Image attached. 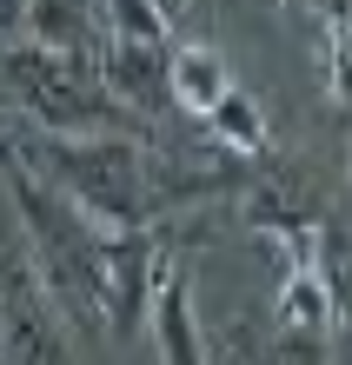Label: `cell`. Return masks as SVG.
<instances>
[{"mask_svg": "<svg viewBox=\"0 0 352 365\" xmlns=\"http://www.w3.org/2000/svg\"><path fill=\"white\" fill-rule=\"evenodd\" d=\"M7 146L54 192H67L86 220L120 226V232L126 226H166V220H180L193 200L226 192L239 180V166L233 173H206V166H193V160L153 153L134 133H40V126H27V140H7Z\"/></svg>", "mask_w": 352, "mask_h": 365, "instance_id": "obj_1", "label": "cell"}, {"mask_svg": "<svg viewBox=\"0 0 352 365\" xmlns=\"http://www.w3.org/2000/svg\"><path fill=\"white\" fill-rule=\"evenodd\" d=\"M0 73H7V93L40 133H140V120L106 93L100 60L14 40V47H0Z\"/></svg>", "mask_w": 352, "mask_h": 365, "instance_id": "obj_2", "label": "cell"}, {"mask_svg": "<svg viewBox=\"0 0 352 365\" xmlns=\"http://www.w3.org/2000/svg\"><path fill=\"white\" fill-rule=\"evenodd\" d=\"M279 20H293L306 34V53L319 67L326 106L346 113L352 106V0H273Z\"/></svg>", "mask_w": 352, "mask_h": 365, "instance_id": "obj_3", "label": "cell"}, {"mask_svg": "<svg viewBox=\"0 0 352 365\" xmlns=\"http://www.w3.org/2000/svg\"><path fill=\"white\" fill-rule=\"evenodd\" d=\"M166 47H173V40H166ZM166 47H153V40H114V34H106V47H100L106 93H114L140 126L160 120V113H180L173 93H166Z\"/></svg>", "mask_w": 352, "mask_h": 365, "instance_id": "obj_4", "label": "cell"}, {"mask_svg": "<svg viewBox=\"0 0 352 365\" xmlns=\"http://www.w3.org/2000/svg\"><path fill=\"white\" fill-rule=\"evenodd\" d=\"M153 346H160V365H206L200 326H193V272L180 259L160 266V286H153Z\"/></svg>", "mask_w": 352, "mask_h": 365, "instance_id": "obj_5", "label": "cell"}, {"mask_svg": "<svg viewBox=\"0 0 352 365\" xmlns=\"http://www.w3.org/2000/svg\"><path fill=\"white\" fill-rule=\"evenodd\" d=\"M233 87H239V80L226 73V60H219L213 47H200V40L166 47V93H173V106H180L186 120H206Z\"/></svg>", "mask_w": 352, "mask_h": 365, "instance_id": "obj_6", "label": "cell"}, {"mask_svg": "<svg viewBox=\"0 0 352 365\" xmlns=\"http://www.w3.org/2000/svg\"><path fill=\"white\" fill-rule=\"evenodd\" d=\"M233 359L239 365H333V339L286 332L273 319H233Z\"/></svg>", "mask_w": 352, "mask_h": 365, "instance_id": "obj_7", "label": "cell"}, {"mask_svg": "<svg viewBox=\"0 0 352 365\" xmlns=\"http://www.w3.org/2000/svg\"><path fill=\"white\" fill-rule=\"evenodd\" d=\"M200 126H206V140L226 146L233 160H266V113H259V100H253L246 87H233Z\"/></svg>", "mask_w": 352, "mask_h": 365, "instance_id": "obj_8", "label": "cell"}, {"mask_svg": "<svg viewBox=\"0 0 352 365\" xmlns=\"http://www.w3.org/2000/svg\"><path fill=\"white\" fill-rule=\"evenodd\" d=\"M106 14V34L114 40H153V47H166V20L153 14V0H100Z\"/></svg>", "mask_w": 352, "mask_h": 365, "instance_id": "obj_9", "label": "cell"}, {"mask_svg": "<svg viewBox=\"0 0 352 365\" xmlns=\"http://www.w3.org/2000/svg\"><path fill=\"white\" fill-rule=\"evenodd\" d=\"M27 27V0H0V47H14Z\"/></svg>", "mask_w": 352, "mask_h": 365, "instance_id": "obj_10", "label": "cell"}, {"mask_svg": "<svg viewBox=\"0 0 352 365\" xmlns=\"http://www.w3.org/2000/svg\"><path fill=\"white\" fill-rule=\"evenodd\" d=\"M153 14H160V20H166V27H173V20H180V14H186V0H153Z\"/></svg>", "mask_w": 352, "mask_h": 365, "instance_id": "obj_11", "label": "cell"}, {"mask_svg": "<svg viewBox=\"0 0 352 365\" xmlns=\"http://www.w3.org/2000/svg\"><path fill=\"white\" fill-rule=\"evenodd\" d=\"M0 339H7V292H0Z\"/></svg>", "mask_w": 352, "mask_h": 365, "instance_id": "obj_12", "label": "cell"}, {"mask_svg": "<svg viewBox=\"0 0 352 365\" xmlns=\"http://www.w3.org/2000/svg\"><path fill=\"white\" fill-rule=\"evenodd\" d=\"M339 326H346V339H352V312H346V319H339Z\"/></svg>", "mask_w": 352, "mask_h": 365, "instance_id": "obj_13", "label": "cell"}]
</instances>
